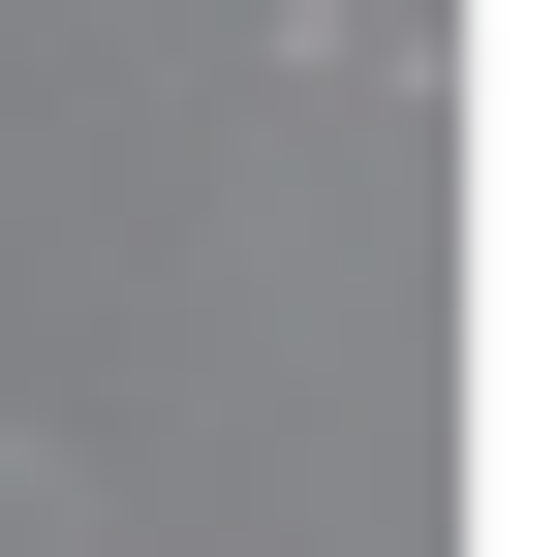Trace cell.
<instances>
[{"label":"cell","mask_w":557,"mask_h":557,"mask_svg":"<svg viewBox=\"0 0 557 557\" xmlns=\"http://www.w3.org/2000/svg\"><path fill=\"white\" fill-rule=\"evenodd\" d=\"M0 557H94V496H62V465H0Z\"/></svg>","instance_id":"obj_1"}]
</instances>
